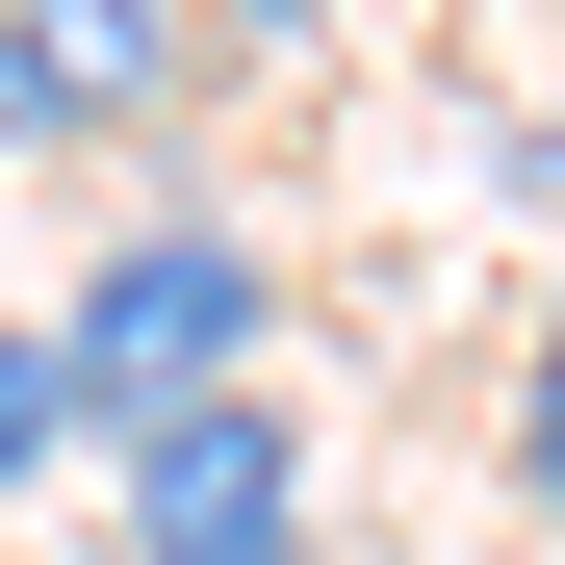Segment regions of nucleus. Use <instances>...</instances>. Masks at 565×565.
<instances>
[{
  "label": "nucleus",
  "instance_id": "nucleus-2",
  "mask_svg": "<svg viewBox=\"0 0 565 565\" xmlns=\"http://www.w3.org/2000/svg\"><path fill=\"white\" fill-rule=\"evenodd\" d=\"M104 565H309V412L282 386L129 412L104 437Z\"/></svg>",
  "mask_w": 565,
  "mask_h": 565
},
{
  "label": "nucleus",
  "instance_id": "nucleus-1",
  "mask_svg": "<svg viewBox=\"0 0 565 565\" xmlns=\"http://www.w3.org/2000/svg\"><path fill=\"white\" fill-rule=\"evenodd\" d=\"M257 334H282V257H257V232H206V206L104 232V257L52 282V386H77V462H104L129 412H206V386H257Z\"/></svg>",
  "mask_w": 565,
  "mask_h": 565
},
{
  "label": "nucleus",
  "instance_id": "nucleus-7",
  "mask_svg": "<svg viewBox=\"0 0 565 565\" xmlns=\"http://www.w3.org/2000/svg\"><path fill=\"white\" fill-rule=\"evenodd\" d=\"M489 180H514V206H540V232H565V129H489Z\"/></svg>",
  "mask_w": 565,
  "mask_h": 565
},
{
  "label": "nucleus",
  "instance_id": "nucleus-6",
  "mask_svg": "<svg viewBox=\"0 0 565 565\" xmlns=\"http://www.w3.org/2000/svg\"><path fill=\"white\" fill-rule=\"evenodd\" d=\"M180 26H206V52H309L334 0H180Z\"/></svg>",
  "mask_w": 565,
  "mask_h": 565
},
{
  "label": "nucleus",
  "instance_id": "nucleus-3",
  "mask_svg": "<svg viewBox=\"0 0 565 565\" xmlns=\"http://www.w3.org/2000/svg\"><path fill=\"white\" fill-rule=\"evenodd\" d=\"M180 77H206L180 0H0V154H129L180 129Z\"/></svg>",
  "mask_w": 565,
  "mask_h": 565
},
{
  "label": "nucleus",
  "instance_id": "nucleus-4",
  "mask_svg": "<svg viewBox=\"0 0 565 565\" xmlns=\"http://www.w3.org/2000/svg\"><path fill=\"white\" fill-rule=\"evenodd\" d=\"M52 462H77V386H52V309H26L0 334V489H52Z\"/></svg>",
  "mask_w": 565,
  "mask_h": 565
},
{
  "label": "nucleus",
  "instance_id": "nucleus-5",
  "mask_svg": "<svg viewBox=\"0 0 565 565\" xmlns=\"http://www.w3.org/2000/svg\"><path fill=\"white\" fill-rule=\"evenodd\" d=\"M514 489L565 514V282H540V334H514Z\"/></svg>",
  "mask_w": 565,
  "mask_h": 565
}]
</instances>
